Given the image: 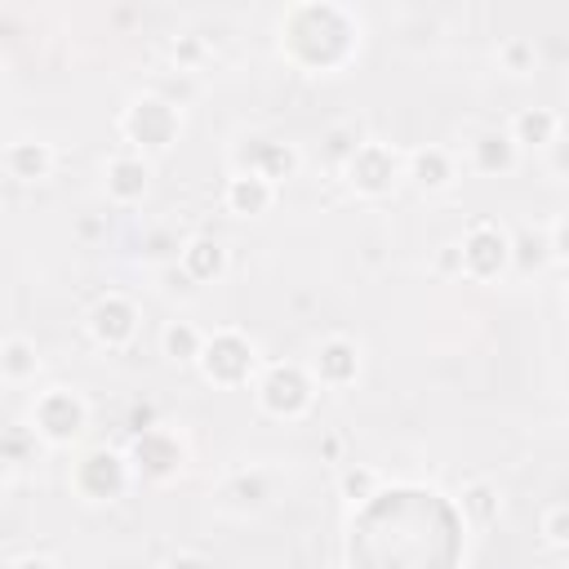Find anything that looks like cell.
Returning a JSON list of instances; mask_svg holds the SVG:
<instances>
[{
    "instance_id": "1",
    "label": "cell",
    "mask_w": 569,
    "mask_h": 569,
    "mask_svg": "<svg viewBox=\"0 0 569 569\" xmlns=\"http://www.w3.org/2000/svg\"><path fill=\"white\" fill-rule=\"evenodd\" d=\"M284 53L307 71H333L356 53V18L338 4H298L280 18Z\"/></svg>"
},
{
    "instance_id": "2",
    "label": "cell",
    "mask_w": 569,
    "mask_h": 569,
    "mask_svg": "<svg viewBox=\"0 0 569 569\" xmlns=\"http://www.w3.org/2000/svg\"><path fill=\"white\" fill-rule=\"evenodd\" d=\"M120 129H124V138H129L133 147H142V151H164V147L178 138L182 116H178V102H173V98L147 93V98H138V102L124 111Z\"/></svg>"
},
{
    "instance_id": "3",
    "label": "cell",
    "mask_w": 569,
    "mask_h": 569,
    "mask_svg": "<svg viewBox=\"0 0 569 569\" xmlns=\"http://www.w3.org/2000/svg\"><path fill=\"white\" fill-rule=\"evenodd\" d=\"M84 427H89V409H84V400H80L76 391H67V387L44 391V396L36 400V409H31V431H36L40 440H49V445H71V440H80Z\"/></svg>"
},
{
    "instance_id": "4",
    "label": "cell",
    "mask_w": 569,
    "mask_h": 569,
    "mask_svg": "<svg viewBox=\"0 0 569 569\" xmlns=\"http://www.w3.org/2000/svg\"><path fill=\"white\" fill-rule=\"evenodd\" d=\"M258 356H253V342L236 329H222L213 338H204V351H200V373L218 387H240L249 373H253Z\"/></svg>"
},
{
    "instance_id": "5",
    "label": "cell",
    "mask_w": 569,
    "mask_h": 569,
    "mask_svg": "<svg viewBox=\"0 0 569 569\" xmlns=\"http://www.w3.org/2000/svg\"><path fill=\"white\" fill-rule=\"evenodd\" d=\"M316 400V387L302 365H271L258 382V405L271 418H302Z\"/></svg>"
},
{
    "instance_id": "6",
    "label": "cell",
    "mask_w": 569,
    "mask_h": 569,
    "mask_svg": "<svg viewBox=\"0 0 569 569\" xmlns=\"http://www.w3.org/2000/svg\"><path fill=\"white\" fill-rule=\"evenodd\" d=\"M71 485H76L84 498H93V502H111V498H120L124 485H129V462H124L116 449H89V453L76 462Z\"/></svg>"
},
{
    "instance_id": "7",
    "label": "cell",
    "mask_w": 569,
    "mask_h": 569,
    "mask_svg": "<svg viewBox=\"0 0 569 569\" xmlns=\"http://www.w3.org/2000/svg\"><path fill=\"white\" fill-rule=\"evenodd\" d=\"M511 262V236L498 222H476L462 236V271L471 280H493Z\"/></svg>"
},
{
    "instance_id": "8",
    "label": "cell",
    "mask_w": 569,
    "mask_h": 569,
    "mask_svg": "<svg viewBox=\"0 0 569 569\" xmlns=\"http://www.w3.org/2000/svg\"><path fill=\"white\" fill-rule=\"evenodd\" d=\"M347 182H351V191H360V196H387L391 187H396V173H400V164H396V156H391V147H382V142H365L351 160H347Z\"/></svg>"
},
{
    "instance_id": "9",
    "label": "cell",
    "mask_w": 569,
    "mask_h": 569,
    "mask_svg": "<svg viewBox=\"0 0 569 569\" xmlns=\"http://www.w3.org/2000/svg\"><path fill=\"white\" fill-rule=\"evenodd\" d=\"M182 458H187V453H182L178 436L164 431V427H156V431H147V436H133L129 462H133V471L147 476V480H169V476H178V471H182Z\"/></svg>"
},
{
    "instance_id": "10",
    "label": "cell",
    "mask_w": 569,
    "mask_h": 569,
    "mask_svg": "<svg viewBox=\"0 0 569 569\" xmlns=\"http://www.w3.org/2000/svg\"><path fill=\"white\" fill-rule=\"evenodd\" d=\"M89 333H93V342H102V347H124V342L138 333V307H133L124 293H102V298L89 307Z\"/></svg>"
},
{
    "instance_id": "11",
    "label": "cell",
    "mask_w": 569,
    "mask_h": 569,
    "mask_svg": "<svg viewBox=\"0 0 569 569\" xmlns=\"http://www.w3.org/2000/svg\"><path fill=\"white\" fill-rule=\"evenodd\" d=\"M240 169L267 178L271 187H280L284 178H293L298 151H293L289 142H276V138H249V142L240 147Z\"/></svg>"
},
{
    "instance_id": "12",
    "label": "cell",
    "mask_w": 569,
    "mask_h": 569,
    "mask_svg": "<svg viewBox=\"0 0 569 569\" xmlns=\"http://www.w3.org/2000/svg\"><path fill=\"white\" fill-rule=\"evenodd\" d=\"M311 373L325 382V387H347L356 382L360 373V347L351 338H325L311 356Z\"/></svg>"
},
{
    "instance_id": "13",
    "label": "cell",
    "mask_w": 569,
    "mask_h": 569,
    "mask_svg": "<svg viewBox=\"0 0 569 569\" xmlns=\"http://www.w3.org/2000/svg\"><path fill=\"white\" fill-rule=\"evenodd\" d=\"M178 267L191 276V284H209V280H218L227 271V249L213 236H191L182 244V253H178Z\"/></svg>"
},
{
    "instance_id": "14",
    "label": "cell",
    "mask_w": 569,
    "mask_h": 569,
    "mask_svg": "<svg viewBox=\"0 0 569 569\" xmlns=\"http://www.w3.org/2000/svg\"><path fill=\"white\" fill-rule=\"evenodd\" d=\"M271 200H276V187H271L267 178L244 173V169H236V173L227 178V209H231V213H240V218H258V213L271 209Z\"/></svg>"
},
{
    "instance_id": "15",
    "label": "cell",
    "mask_w": 569,
    "mask_h": 569,
    "mask_svg": "<svg viewBox=\"0 0 569 569\" xmlns=\"http://www.w3.org/2000/svg\"><path fill=\"white\" fill-rule=\"evenodd\" d=\"M147 182H151V164L142 156H116L107 164V196L120 200V204H133L147 196Z\"/></svg>"
},
{
    "instance_id": "16",
    "label": "cell",
    "mask_w": 569,
    "mask_h": 569,
    "mask_svg": "<svg viewBox=\"0 0 569 569\" xmlns=\"http://www.w3.org/2000/svg\"><path fill=\"white\" fill-rule=\"evenodd\" d=\"M516 156H520V147L511 142L507 129H485V133L471 138V164L480 173H511L516 169Z\"/></svg>"
},
{
    "instance_id": "17",
    "label": "cell",
    "mask_w": 569,
    "mask_h": 569,
    "mask_svg": "<svg viewBox=\"0 0 569 569\" xmlns=\"http://www.w3.org/2000/svg\"><path fill=\"white\" fill-rule=\"evenodd\" d=\"M511 142L516 147H556V133H560V116L547 111V107H520L511 116Z\"/></svg>"
},
{
    "instance_id": "18",
    "label": "cell",
    "mask_w": 569,
    "mask_h": 569,
    "mask_svg": "<svg viewBox=\"0 0 569 569\" xmlns=\"http://www.w3.org/2000/svg\"><path fill=\"white\" fill-rule=\"evenodd\" d=\"M409 178L418 191H445L453 182V160L445 147H418L409 156Z\"/></svg>"
},
{
    "instance_id": "19",
    "label": "cell",
    "mask_w": 569,
    "mask_h": 569,
    "mask_svg": "<svg viewBox=\"0 0 569 569\" xmlns=\"http://www.w3.org/2000/svg\"><path fill=\"white\" fill-rule=\"evenodd\" d=\"M4 169L18 182H40L53 169V151H49V142H13L4 151Z\"/></svg>"
},
{
    "instance_id": "20",
    "label": "cell",
    "mask_w": 569,
    "mask_h": 569,
    "mask_svg": "<svg viewBox=\"0 0 569 569\" xmlns=\"http://www.w3.org/2000/svg\"><path fill=\"white\" fill-rule=\"evenodd\" d=\"M160 351L178 365H200V351H204V333L191 325V320H169L164 333H160Z\"/></svg>"
},
{
    "instance_id": "21",
    "label": "cell",
    "mask_w": 569,
    "mask_h": 569,
    "mask_svg": "<svg viewBox=\"0 0 569 569\" xmlns=\"http://www.w3.org/2000/svg\"><path fill=\"white\" fill-rule=\"evenodd\" d=\"M511 262L529 276V271H542L547 262H551V236H542V231H516L511 236Z\"/></svg>"
},
{
    "instance_id": "22",
    "label": "cell",
    "mask_w": 569,
    "mask_h": 569,
    "mask_svg": "<svg viewBox=\"0 0 569 569\" xmlns=\"http://www.w3.org/2000/svg\"><path fill=\"white\" fill-rule=\"evenodd\" d=\"M36 369H40V356H36V347L27 342V338H4V347H0V373L9 378V382H27V378H36Z\"/></svg>"
},
{
    "instance_id": "23",
    "label": "cell",
    "mask_w": 569,
    "mask_h": 569,
    "mask_svg": "<svg viewBox=\"0 0 569 569\" xmlns=\"http://www.w3.org/2000/svg\"><path fill=\"white\" fill-rule=\"evenodd\" d=\"M240 511H253V507H262L267 498H271V480H267V471H236L231 480H227V489H222Z\"/></svg>"
},
{
    "instance_id": "24",
    "label": "cell",
    "mask_w": 569,
    "mask_h": 569,
    "mask_svg": "<svg viewBox=\"0 0 569 569\" xmlns=\"http://www.w3.org/2000/svg\"><path fill=\"white\" fill-rule=\"evenodd\" d=\"M462 511H467L476 525L498 520V489H493V485H485V480H471V485L462 489Z\"/></svg>"
},
{
    "instance_id": "25",
    "label": "cell",
    "mask_w": 569,
    "mask_h": 569,
    "mask_svg": "<svg viewBox=\"0 0 569 569\" xmlns=\"http://www.w3.org/2000/svg\"><path fill=\"white\" fill-rule=\"evenodd\" d=\"M373 489H378V471H373V467H347V471L338 476V493H342L347 502H369Z\"/></svg>"
},
{
    "instance_id": "26",
    "label": "cell",
    "mask_w": 569,
    "mask_h": 569,
    "mask_svg": "<svg viewBox=\"0 0 569 569\" xmlns=\"http://www.w3.org/2000/svg\"><path fill=\"white\" fill-rule=\"evenodd\" d=\"M360 147H365V142H360L356 124H333V129L325 133V156H329L333 164H342V169H347V160H351Z\"/></svg>"
},
{
    "instance_id": "27",
    "label": "cell",
    "mask_w": 569,
    "mask_h": 569,
    "mask_svg": "<svg viewBox=\"0 0 569 569\" xmlns=\"http://www.w3.org/2000/svg\"><path fill=\"white\" fill-rule=\"evenodd\" d=\"M498 62H502L511 76H525V71H533V44H529V40H507V44L498 49Z\"/></svg>"
},
{
    "instance_id": "28",
    "label": "cell",
    "mask_w": 569,
    "mask_h": 569,
    "mask_svg": "<svg viewBox=\"0 0 569 569\" xmlns=\"http://www.w3.org/2000/svg\"><path fill=\"white\" fill-rule=\"evenodd\" d=\"M542 538L556 542V547H569V502L547 507V516H542Z\"/></svg>"
},
{
    "instance_id": "29",
    "label": "cell",
    "mask_w": 569,
    "mask_h": 569,
    "mask_svg": "<svg viewBox=\"0 0 569 569\" xmlns=\"http://www.w3.org/2000/svg\"><path fill=\"white\" fill-rule=\"evenodd\" d=\"M436 271H440V276H462V244H440Z\"/></svg>"
},
{
    "instance_id": "30",
    "label": "cell",
    "mask_w": 569,
    "mask_h": 569,
    "mask_svg": "<svg viewBox=\"0 0 569 569\" xmlns=\"http://www.w3.org/2000/svg\"><path fill=\"white\" fill-rule=\"evenodd\" d=\"M129 431H133V436L156 431V409H151V405H133V409H129Z\"/></svg>"
},
{
    "instance_id": "31",
    "label": "cell",
    "mask_w": 569,
    "mask_h": 569,
    "mask_svg": "<svg viewBox=\"0 0 569 569\" xmlns=\"http://www.w3.org/2000/svg\"><path fill=\"white\" fill-rule=\"evenodd\" d=\"M551 258H565L569 262V218H560L551 227Z\"/></svg>"
},
{
    "instance_id": "32",
    "label": "cell",
    "mask_w": 569,
    "mask_h": 569,
    "mask_svg": "<svg viewBox=\"0 0 569 569\" xmlns=\"http://www.w3.org/2000/svg\"><path fill=\"white\" fill-rule=\"evenodd\" d=\"M4 458H9V462H22V458H27V431L13 427V431L4 436Z\"/></svg>"
},
{
    "instance_id": "33",
    "label": "cell",
    "mask_w": 569,
    "mask_h": 569,
    "mask_svg": "<svg viewBox=\"0 0 569 569\" xmlns=\"http://www.w3.org/2000/svg\"><path fill=\"white\" fill-rule=\"evenodd\" d=\"M164 569H209V560L196 556V551H173V556L164 560Z\"/></svg>"
},
{
    "instance_id": "34",
    "label": "cell",
    "mask_w": 569,
    "mask_h": 569,
    "mask_svg": "<svg viewBox=\"0 0 569 569\" xmlns=\"http://www.w3.org/2000/svg\"><path fill=\"white\" fill-rule=\"evenodd\" d=\"M551 169L569 178V138H556V147H551Z\"/></svg>"
},
{
    "instance_id": "35",
    "label": "cell",
    "mask_w": 569,
    "mask_h": 569,
    "mask_svg": "<svg viewBox=\"0 0 569 569\" xmlns=\"http://www.w3.org/2000/svg\"><path fill=\"white\" fill-rule=\"evenodd\" d=\"M164 280H169V289H173V293H191V289H196V284H191V276H187L182 267H169V271H164Z\"/></svg>"
},
{
    "instance_id": "36",
    "label": "cell",
    "mask_w": 569,
    "mask_h": 569,
    "mask_svg": "<svg viewBox=\"0 0 569 569\" xmlns=\"http://www.w3.org/2000/svg\"><path fill=\"white\" fill-rule=\"evenodd\" d=\"M173 58H178V62H187V67H191V62H196V58H200V44H196V40H191V36H187V40H178V44H173Z\"/></svg>"
},
{
    "instance_id": "37",
    "label": "cell",
    "mask_w": 569,
    "mask_h": 569,
    "mask_svg": "<svg viewBox=\"0 0 569 569\" xmlns=\"http://www.w3.org/2000/svg\"><path fill=\"white\" fill-rule=\"evenodd\" d=\"M9 569H58V565H53L49 556H36V551H31V556H22V560H13Z\"/></svg>"
}]
</instances>
